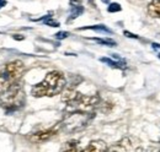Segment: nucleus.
<instances>
[{"label": "nucleus", "mask_w": 160, "mask_h": 152, "mask_svg": "<svg viewBox=\"0 0 160 152\" xmlns=\"http://www.w3.org/2000/svg\"><path fill=\"white\" fill-rule=\"evenodd\" d=\"M100 106V97L99 96H85L78 92L74 99L67 102L65 112H94Z\"/></svg>", "instance_id": "obj_5"}, {"label": "nucleus", "mask_w": 160, "mask_h": 152, "mask_svg": "<svg viewBox=\"0 0 160 152\" xmlns=\"http://www.w3.org/2000/svg\"><path fill=\"white\" fill-rule=\"evenodd\" d=\"M152 45H153L154 49H160V44H158V43H153Z\"/></svg>", "instance_id": "obj_21"}, {"label": "nucleus", "mask_w": 160, "mask_h": 152, "mask_svg": "<svg viewBox=\"0 0 160 152\" xmlns=\"http://www.w3.org/2000/svg\"><path fill=\"white\" fill-rule=\"evenodd\" d=\"M81 151L84 152H103L107 151V146L105 144V141L102 140H95V141H91L85 149H82Z\"/></svg>", "instance_id": "obj_8"}, {"label": "nucleus", "mask_w": 160, "mask_h": 152, "mask_svg": "<svg viewBox=\"0 0 160 152\" xmlns=\"http://www.w3.org/2000/svg\"><path fill=\"white\" fill-rule=\"evenodd\" d=\"M43 22H44V25H46V26H51V27H59V22L54 21V20L51 19V17H48V16H47V19L44 20Z\"/></svg>", "instance_id": "obj_16"}, {"label": "nucleus", "mask_w": 160, "mask_h": 152, "mask_svg": "<svg viewBox=\"0 0 160 152\" xmlns=\"http://www.w3.org/2000/svg\"><path fill=\"white\" fill-rule=\"evenodd\" d=\"M101 1L105 2V4H108V2H110V0H101Z\"/></svg>", "instance_id": "obj_22"}, {"label": "nucleus", "mask_w": 160, "mask_h": 152, "mask_svg": "<svg viewBox=\"0 0 160 152\" xmlns=\"http://www.w3.org/2000/svg\"><path fill=\"white\" fill-rule=\"evenodd\" d=\"M80 31L82 30H95V31H101V32H106V33H111V30H108L106 26L103 25H98V26H88V27H81L79 28Z\"/></svg>", "instance_id": "obj_13"}, {"label": "nucleus", "mask_w": 160, "mask_h": 152, "mask_svg": "<svg viewBox=\"0 0 160 152\" xmlns=\"http://www.w3.org/2000/svg\"><path fill=\"white\" fill-rule=\"evenodd\" d=\"M123 35L126 36V37H129V38H134V39H138V36L137 35H133V33H131V32H128V31H124L123 32Z\"/></svg>", "instance_id": "obj_18"}, {"label": "nucleus", "mask_w": 160, "mask_h": 152, "mask_svg": "<svg viewBox=\"0 0 160 152\" xmlns=\"http://www.w3.org/2000/svg\"><path fill=\"white\" fill-rule=\"evenodd\" d=\"M62 151H69V152H77L81 151V149H79V141L78 140H70L68 142H65L62 147Z\"/></svg>", "instance_id": "obj_12"}, {"label": "nucleus", "mask_w": 160, "mask_h": 152, "mask_svg": "<svg viewBox=\"0 0 160 152\" xmlns=\"http://www.w3.org/2000/svg\"><path fill=\"white\" fill-rule=\"evenodd\" d=\"M26 102V93L23 91L22 85L18 82L9 86L5 91L0 93V106L8 112H15L22 108Z\"/></svg>", "instance_id": "obj_2"}, {"label": "nucleus", "mask_w": 160, "mask_h": 152, "mask_svg": "<svg viewBox=\"0 0 160 152\" xmlns=\"http://www.w3.org/2000/svg\"><path fill=\"white\" fill-rule=\"evenodd\" d=\"M159 59H160V53H159Z\"/></svg>", "instance_id": "obj_23"}, {"label": "nucleus", "mask_w": 160, "mask_h": 152, "mask_svg": "<svg viewBox=\"0 0 160 152\" xmlns=\"http://www.w3.org/2000/svg\"><path fill=\"white\" fill-rule=\"evenodd\" d=\"M12 38H14V39H18V40H22L25 37H22V36H20V35H14Z\"/></svg>", "instance_id": "obj_19"}, {"label": "nucleus", "mask_w": 160, "mask_h": 152, "mask_svg": "<svg viewBox=\"0 0 160 152\" xmlns=\"http://www.w3.org/2000/svg\"><path fill=\"white\" fill-rule=\"evenodd\" d=\"M94 116H95L94 112H81V111L67 112L60 124L64 128V130H67L68 133H75L85 129L94 119Z\"/></svg>", "instance_id": "obj_4"}, {"label": "nucleus", "mask_w": 160, "mask_h": 152, "mask_svg": "<svg viewBox=\"0 0 160 152\" xmlns=\"http://www.w3.org/2000/svg\"><path fill=\"white\" fill-rule=\"evenodd\" d=\"M65 77L60 71H51L49 74L41 81L40 83L35 85L31 90V93L33 97H53L60 93L65 87Z\"/></svg>", "instance_id": "obj_1"}, {"label": "nucleus", "mask_w": 160, "mask_h": 152, "mask_svg": "<svg viewBox=\"0 0 160 152\" xmlns=\"http://www.w3.org/2000/svg\"><path fill=\"white\" fill-rule=\"evenodd\" d=\"M6 4H8V1H6V0H0V9H1V7H4Z\"/></svg>", "instance_id": "obj_20"}, {"label": "nucleus", "mask_w": 160, "mask_h": 152, "mask_svg": "<svg viewBox=\"0 0 160 152\" xmlns=\"http://www.w3.org/2000/svg\"><path fill=\"white\" fill-rule=\"evenodd\" d=\"M131 150H133V147H132L129 137H123L121 141L115 144L113 146L107 147V151H131Z\"/></svg>", "instance_id": "obj_7"}, {"label": "nucleus", "mask_w": 160, "mask_h": 152, "mask_svg": "<svg viewBox=\"0 0 160 152\" xmlns=\"http://www.w3.org/2000/svg\"><path fill=\"white\" fill-rule=\"evenodd\" d=\"M62 128V124H58L51 129H46V130H42V131H37L35 134H31L28 136V140L31 142H35V144H42V142H46L48 140H51L53 136H56L58 130Z\"/></svg>", "instance_id": "obj_6"}, {"label": "nucleus", "mask_w": 160, "mask_h": 152, "mask_svg": "<svg viewBox=\"0 0 160 152\" xmlns=\"http://www.w3.org/2000/svg\"><path fill=\"white\" fill-rule=\"evenodd\" d=\"M92 39L96 40L100 44H103V45H108V47H115L116 45V42L112 40V39H101V38H92Z\"/></svg>", "instance_id": "obj_14"}, {"label": "nucleus", "mask_w": 160, "mask_h": 152, "mask_svg": "<svg viewBox=\"0 0 160 152\" xmlns=\"http://www.w3.org/2000/svg\"><path fill=\"white\" fill-rule=\"evenodd\" d=\"M121 10H122V7H121V5L118 2H112V4H110L108 7H107V11H108V12H118Z\"/></svg>", "instance_id": "obj_15"}, {"label": "nucleus", "mask_w": 160, "mask_h": 152, "mask_svg": "<svg viewBox=\"0 0 160 152\" xmlns=\"http://www.w3.org/2000/svg\"><path fill=\"white\" fill-rule=\"evenodd\" d=\"M70 4H72V12H70V17L69 21L79 17L80 15L84 12V6H81L79 4L78 0H70Z\"/></svg>", "instance_id": "obj_9"}, {"label": "nucleus", "mask_w": 160, "mask_h": 152, "mask_svg": "<svg viewBox=\"0 0 160 152\" xmlns=\"http://www.w3.org/2000/svg\"><path fill=\"white\" fill-rule=\"evenodd\" d=\"M25 73V65L21 60L10 61L0 68V93L12 83L20 81Z\"/></svg>", "instance_id": "obj_3"}, {"label": "nucleus", "mask_w": 160, "mask_h": 152, "mask_svg": "<svg viewBox=\"0 0 160 152\" xmlns=\"http://www.w3.org/2000/svg\"><path fill=\"white\" fill-rule=\"evenodd\" d=\"M69 36V32H65V31H60V32H58V33H56L54 35V37L57 38V39H64V38H67Z\"/></svg>", "instance_id": "obj_17"}, {"label": "nucleus", "mask_w": 160, "mask_h": 152, "mask_svg": "<svg viewBox=\"0 0 160 152\" xmlns=\"http://www.w3.org/2000/svg\"><path fill=\"white\" fill-rule=\"evenodd\" d=\"M148 14L152 17L160 19V0H152V2L148 5Z\"/></svg>", "instance_id": "obj_10"}, {"label": "nucleus", "mask_w": 160, "mask_h": 152, "mask_svg": "<svg viewBox=\"0 0 160 152\" xmlns=\"http://www.w3.org/2000/svg\"><path fill=\"white\" fill-rule=\"evenodd\" d=\"M100 61L105 63V64H107V65L111 66V68H115V69H124V68H126V63H124V60L113 61V60L110 59V58H101Z\"/></svg>", "instance_id": "obj_11"}]
</instances>
